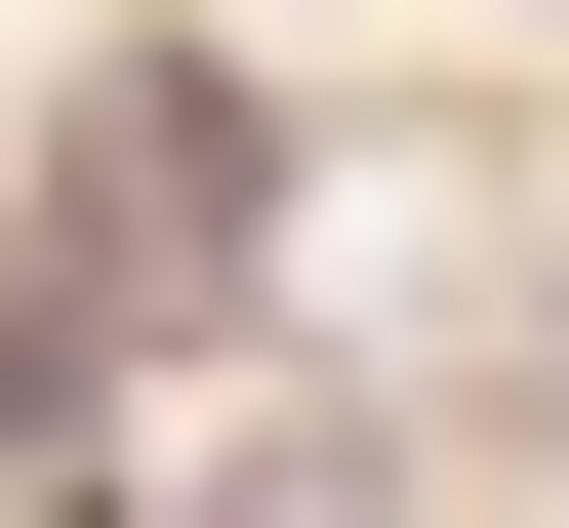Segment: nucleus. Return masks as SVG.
<instances>
[{
  "label": "nucleus",
  "mask_w": 569,
  "mask_h": 528,
  "mask_svg": "<svg viewBox=\"0 0 569 528\" xmlns=\"http://www.w3.org/2000/svg\"><path fill=\"white\" fill-rule=\"evenodd\" d=\"M244 82H82V245H41V285H82V326H163V285H244Z\"/></svg>",
  "instance_id": "f257e3e1"
},
{
  "label": "nucleus",
  "mask_w": 569,
  "mask_h": 528,
  "mask_svg": "<svg viewBox=\"0 0 569 528\" xmlns=\"http://www.w3.org/2000/svg\"><path fill=\"white\" fill-rule=\"evenodd\" d=\"M41 447H82V285H0V488H41Z\"/></svg>",
  "instance_id": "f03ea898"
}]
</instances>
